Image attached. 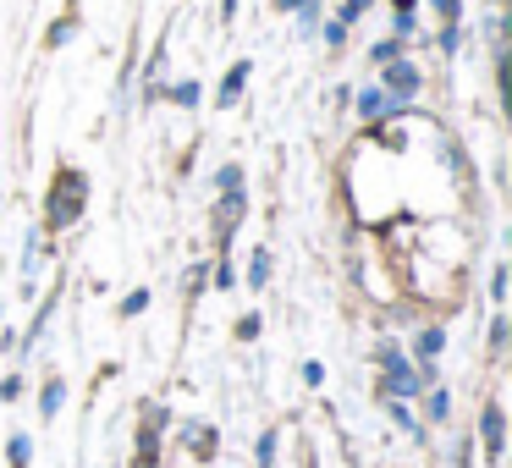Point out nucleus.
Instances as JSON below:
<instances>
[{
	"mask_svg": "<svg viewBox=\"0 0 512 468\" xmlns=\"http://www.w3.org/2000/svg\"><path fill=\"white\" fill-rule=\"evenodd\" d=\"M380 364H386V391H391V397H413V391H424V386H435V380H441L430 358H424V364L413 369L391 342H380Z\"/></svg>",
	"mask_w": 512,
	"mask_h": 468,
	"instance_id": "1",
	"label": "nucleus"
},
{
	"mask_svg": "<svg viewBox=\"0 0 512 468\" xmlns=\"http://www.w3.org/2000/svg\"><path fill=\"white\" fill-rule=\"evenodd\" d=\"M83 193H89V182H83L78 171H61V177H56V193H50V215H45L56 232H61V226H72V221L83 215Z\"/></svg>",
	"mask_w": 512,
	"mask_h": 468,
	"instance_id": "2",
	"label": "nucleus"
},
{
	"mask_svg": "<svg viewBox=\"0 0 512 468\" xmlns=\"http://www.w3.org/2000/svg\"><path fill=\"white\" fill-rule=\"evenodd\" d=\"M380 89L386 94H397V100H413V94L424 89V72L413 67V61H386V67H380Z\"/></svg>",
	"mask_w": 512,
	"mask_h": 468,
	"instance_id": "3",
	"label": "nucleus"
},
{
	"mask_svg": "<svg viewBox=\"0 0 512 468\" xmlns=\"http://www.w3.org/2000/svg\"><path fill=\"white\" fill-rule=\"evenodd\" d=\"M479 435H485V457L501 463V446H507V413H501V402H485V413H479Z\"/></svg>",
	"mask_w": 512,
	"mask_h": 468,
	"instance_id": "4",
	"label": "nucleus"
},
{
	"mask_svg": "<svg viewBox=\"0 0 512 468\" xmlns=\"http://www.w3.org/2000/svg\"><path fill=\"white\" fill-rule=\"evenodd\" d=\"M243 215H248V193H243V188H226L221 210H215V237L226 243V237H232V226L243 221Z\"/></svg>",
	"mask_w": 512,
	"mask_h": 468,
	"instance_id": "5",
	"label": "nucleus"
},
{
	"mask_svg": "<svg viewBox=\"0 0 512 468\" xmlns=\"http://www.w3.org/2000/svg\"><path fill=\"white\" fill-rule=\"evenodd\" d=\"M248 72H254V61H232V67H226V78H221V94H215V105H221V111H232V105L243 100V89H248Z\"/></svg>",
	"mask_w": 512,
	"mask_h": 468,
	"instance_id": "6",
	"label": "nucleus"
},
{
	"mask_svg": "<svg viewBox=\"0 0 512 468\" xmlns=\"http://www.w3.org/2000/svg\"><path fill=\"white\" fill-rule=\"evenodd\" d=\"M358 116H369V122H380V116H402V100L386 89H364L358 94Z\"/></svg>",
	"mask_w": 512,
	"mask_h": 468,
	"instance_id": "7",
	"label": "nucleus"
},
{
	"mask_svg": "<svg viewBox=\"0 0 512 468\" xmlns=\"http://www.w3.org/2000/svg\"><path fill=\"white\" fill-rule=\"evenodd\" d=\"M160 430H166V408H149V419H144V430H138V468H155V441H160Z\"/></svg>",
	"mask_w": 512,
	"mask_h": 468,
	"instance_id": "8",
	"label": "nucleus"
},
{
	"mask_svg": "<svg viewBox=\"0 0 512 468\" xmlns=\"http://www.w3.org/2000/svg\"><path fill=\"white\" fill-rule=\"evenodd\" d=\"M441 347H446V331H441V325H424V331L413 336V353H419V364H424V358H435Z\"/></svg>",
	"mask_w": 512,
	"mask_h": 468,
	"instance_id": "9",
	"label": "nucleus"
},
{
	"mask_svg": "<svg viewBox=\"0 0 512 468\" xmlns=\"http://www.w3.org/2000/svg\"><path fill=\"white\" fill-rule=\"evenodd\" d=\"M61 402H67V380H45V397H39V413H45V419H56V413H61Z\"/></svg>",
	"mask_w": 512,
	"mask_h": 468,
	"instance_id": "10",
	"label": "nucleus"
},
{
	"mask_svg": "<svg viewBox=\"0 0 512 468\" xmlns=\"http://www.w3.org/2000/svg\"><path fill=\"white\" fill-rule=\"evenodd\" d=\"M6 463L28 468V463H34V441H28V435H12V441H6Z\"/></svg>",
	"mask_w": 512,
	"mask_h": 468,
	"instance_id": "11",
	"label": "nucleus"
},
{
	"mask_svg": "<svg viewBox=\"0 0 512 468\" xmlns=\"http://www.w3.org/2000/svg\"><path fill=\"white\" fill-rule=\"evenodd\" d=\"M67 34H78V6H72V12L61 17L56 28H50V34H45V45H50V50H61V45H67Z\"/></svg>",
	"mask_w": 512,
	"mask_h": 468,
	"instance_id": "12",
	"label": "nucleus"
},
{
	"mask_svg": "<svg viewBox=\"0 0 512 468\" xmlns=\"http://www.w3.org/2000/svg\"><path fill=\"white\" fill-rule=\"evenodd\" d=\"M397 56H402V39H375V50H369L375 67H386V61H397Z\"/></svg>",
	"mask_w": 512,
	"mask_h": 468,
	"instance_id": "13",
	"label": "nucleus"
},
{
	"mask_svg": "<svg viewBox=\"0 0 512 468\" xmlns=\"http://www.w3.org/2000/svg\"><path fill=\"white\" fill-rule=\"evenodd\" d=\"M265 281H270V254L259 248V254H254V265H248V287H265Z\"/></svg>",
	"mask_w": 512,
	"mask_h": 468,
	"instance_id": "14",
	"label": "nucleus"
},
{
	"mask_svg": "<svg viewBox=\"0 0 512 468\" xmlns=\"http://www.w3.org/2000/svg\"><path fill=\"white\" fill-rule=\"evenodd\" d=\"M276 441H281L276 430H265V435H259V468H276Z\"/></svg>",
	"mask_w": 512,
	"mask_h": 468,
	"instance_id": "15",
	"label": "nucleus"
},
{
	"mask_svg": "<svg viewBox=\"0 0 512 468\" xmlns=\"http://www.w3.org/2000/svg\"><path fill=\"white\" fill-rule=\"evenodd\" d=\"M347 28H353V23H342V17H331V23H325V45H331V50H342V45H347Z\"/></svg>",
	"mask_w": 512,
	"mask_h": 468,
	"instance_id": "16",
	"label": "nucleus"
},
{
	"mask_svg": "<svg viewBox=\"0 0 512 468\" xmlns=\"http://www.w3.org/2000/svg\"><path fill=\"white\" fill-rule=\"evenodd\" d=\"M441 50H446V56H457V50H463V23H446L441 28Z\"/></svg>",
	"mask_w": 512,
	"mask_h": 468,
	"instance_id": "17",
	"label": "nucleus"
},
{
	"mask_svg": "<svg viewBox=\"0 0 512 468\" xmlns=\"http://www.w3.org/2000/svg\"><path fill=\"white\" fill-rule=\"evenodd\" d=\"M215 188H243V166H221V171H215Z\"/></svg>",
	"mask_w": 512,
	"mask_h": 468,
	"instance_id": "18",
	"label": "nucleus"
},
{
	"mask_svg": "<svg viewBox=\"0 0 512 468\" xmlns=\"http://www.w3.org/2000/svg\"><path fill=\"white\" fill-rule=\"evenodd\" d=\"M435 12H441V23H463V0H435Z\"/></svg>",
	"mask_w": 512,
	"mask_h": 468,
	"instance_id": "19",
	"label": "nucleus"
},
{
	"mask_svg": "<svg viewBox=\"0 0 512 468\" xmlns=\"http://www.w3.org/2000/svg\"><path fill=\"white\" fill-rule=\"evenodd\" d=\"M171 100H177V105H199V83H177V89H171Z\"/></svg>",
	"mask_w": 512,
	"mask_h": 468,
	"instance_id": "20",
	"label": "nucleus"
},
{
	"mask_svg": "<svg viewBox=\"0 0 512 468\" xmlns=\"http://www.w3.org/2000/svg\"><path fill=\"white\" fill-rule=\"evenodd\" d=\"M259 336V314H243V320H237V342H254Z\"/></svg>",
	"mask_w": 512,
	"mask_h": 468,
	"instance_id": "21",
	"label": "nucleus"
},
{
	"mask_svg": "<svg viewBox=\"0 0 512 468\" xmlns=\"http://www.w3.org/2000/svg\"><path fill=\"white\" fill-rule=\"evenodd\" d=\"M303 386H325V364H320V358H309V364H303Z\"/></svg>",
	"mask_w": 512,
	"mask_h": 468,
	"instance_id": "22",
	"label": "nucleus"
},
{
	"mask_svg": "<svg viewBox=\"0 0 512 468\" xmlns=\"http://www.w3.org/2000/svg\"><path fill=\"white\" fill-rule=\"evenodd\" d=\"M149 309V292L138 287V292H127V303H122V314H144Z\"/></svg>",
	"mask_w": 512,
	"mask_h": 468,
	"instance_id": "23",
	"label": "nucleus"
},
{
	"mask_svg": "<svg viewBox=\"0 0 512 468\" xmlns=\"http://www.w3.org/2000/svg\"><path fill=\"white\" fill-rule=\"evenodd\" d=\"M490 298H496V303H501V298H507V270H501V265H496V270H490Z\"/></svg>",
	"mask_w": 512,
	"mask_h": 468,
	"instance_id": "24",
	"label": "nucleus"
},
{
	"mask_svg": "<svg viewBox=\"0 0 512 468\" xmlns=\"http://www.w3.org/2000/svg\"><path fill=\"white\" fill-rule=\"evenodd\" d=\"M364 12H369V0H347V6H342V23H358Z\"/></svg>",
	"mask_w": 512,
	"mask_h": 468,
	"instance_id": "25",
	"label": "nucleus"
},
{
	"mask_svg": "<svg viewBox=\"0 0 512 468\" xmlns=\"http://www.w3.org/2000/svg\"><path fill=\"white\" fill-rule=\"evenodd\" d=\"M391 419H397V424H402V430H413V435H419V424H413V413H408V408H402V402H391Z\"/></svg>",
	"mask_w": 512,
	"mask_h": 468,
	"instance_id": "26",
	"label": "nucleus"
},
{
	"mask_svg": "<svg viewBox=\"0 0 512 468\" xmlns=\"http://www.w3.org/2000/svg\"><path fill=\"white\" fill-rule=\"evenodd\" d=\"M0 397L17 402V397H23V380H17V375H12V380H0Z\"/></svg>",
	"mask_w": 512,
	"mask_h": 468,
	"instance_id": "27",
	"label": "nucleus"
},
{
	"mask_svg": "<svg viewBox=\"0 0 512 468\" xmlns=\"http://www.w3.org/2000/svg\"><path fill=\"white\" fill-rule=\"evenodd\" d=\"M215 287H237V276H232V265H226V259L215 265Z\"/></svg>",
	"mask_w": 512,
	"mask_h": 468,
	"instance_id": "28",
	"label": "nucleus"
},
{
	"mask_svg": "<svg viewBox=\"0 0 512 468\" xmlns=\"http://www.w3.org/2000/svg\"><path fill=\"white\" fill-rule=\"evenodd\" d=\"M490 347H496V353L507 347V320H496V325H490Z\"/></svg>",
	"mask_w": 512,
	"mask_h": 468,
	"instance_id": "29",
	"label": "nucleus"
},
{
	"mask_svg": "<svg viewBox=\"0 0 512 468\" xmlns=\"http://www.w3.org/2000/svg\"><path fill=\"white\" fill-rule=\"evenodd\" d=\"M430 419H446V391H430Z\"/></svg>",
	"mask_w": 512,
	"mask_h": 468,
	"instance_id": "30",
	"label": "nucleus"
},
{
	"mask_svg": "<svg viewBox=\"0 0 512 468\" xmlns=\"http://www.w3.org/2000/svg\"><path fill=\"white\" fill-rule=\"evenodd\" d=\"M413 28H419V23H413V12H397V39H408Z\"/></svg>",
	"mask_w": 512,
	"mask_h": 468,
	"instance_id": "31",
	"label": "nucleus"
},
{
	"mask_svg": "<svg viewBox=\"0 0 512 468\" xmlns=\"http://www.w3.org/2000/svg\"><path fill=\"white\" fill-rule=\"evenodd\" d=\"M237 17V0H221V23H232Z\"/></svg>",
	"mask_w": 512,
	"mask_h": 468,
	"instance_id": "32",
	"label": "nucleus"
},
{
	"mask_svg": "<svg viewBox=\"0 0 512 468\" xmlns=\"http://www.w3.org/2000/svg\"><path fill=\"white\" fill-rule=\"evenodd\" d=\"M270 6H276V12H298L303 0H270Z\"/></svg>",
	"mask_w": 512,
	"mask_h": 468,
	"instance_id": "33",
	"label": "nucleus"
},
{
	"mask_svg": "<svg viewBox=\"0 0 512 468\" xmlns=\"http://www.w3.org/2000/svg\"><path fill=\"white\" fill-rule=\"evenodd\" d=\"M391 6H397V12H413V0H391Z\"/></svg>",
	"mask_w": 512,
	"mask_h": 468,
	"instance_id": "34",
	"label": "nucleus"
}]
</instances>
